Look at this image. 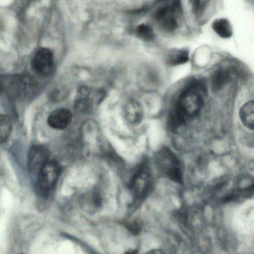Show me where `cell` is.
Here are the masks:
<instances>
[{
  "mask_svg": "<svg viewBox=\"0 0 254 254\" xmlns=\"http://www.w3.org/2000/svg\"><path fill=\"white\" fill-rule=\"evenodd\" d=\"M191 3L192 11L196 16H200L204 11L208 1L204 0H194L190 1Z\"/></svg>",
  "mask_w": 254,
  "mask_h": 254,
  "instance_id": "obj_20",
  "label": "cell"
},
{
  "mask_svg": "<svg viewBox=\"0 0 254 254\" xmlns=\"http://www.w3.org/2000/svg\"><path fill=\"white\" fill-rule=\"evenodd\" d=\"M189 60V51L186 48H172L167 52L165 57L166 64L170 66L181 65Z\"/></svg>",
  "mask_w": 254,
  "mask_h": 254,
  "instance_id": "obj_11",
  "label": "cell"
},
{
  "mask_svg": "<svg viewBox=\"0 0 254 254\" xmlns=\"http://www.w3.org/2000/svg\"><path fill=\"white\" fill-rule=\"evenodd\" d=\"M168 125L173 131H176L186 123V117L176 106L170 111L168 117Z\"/></svg>",
  "mask_w": 254,
  "mask_h": 254,
  "instance_id": "obj_17",
  "label": "cell"
},
{
  "mask_svg": "<svg viewBox=\"0 0 254 254\" xmlns=\"http://www.w3.org/2000/svg\"><path fill=\"white\" fill-rule=\"evenodd\" d=\"M135 33L138 38L146 42L152 41L155 36L151 27L145 24L139 25L136 28Z\"/></svg>",
  "mask_w": 254,
  "mask_h": 254,
  "instance_id": "obj_19",
  "label": "cell"
},
{
  "mask_svg": "<svg viewBox=\"0 0 254 254\" xmlns=\"http://www.w3.org/2000/svg\"><path fill=\"white\" fill-rule=\"evenodd\" d=\"M207 91L206 84L202 79H191L180 94L176 106L186 117H195L203 107V95Z\"/></svg>",
  "mask_w": 254,
  "mask_h": 254,
  "instance_id": "obj_1",
  "label": "cell"
},
{
  "mask_svg": "<svg viewBox=\"0 0 254 254\" xmlns=\"http://www.w3.org/2000/svg\"><path fill=\"white\" fill-rule=\"evenodd\" d=\"M33 70L39 75L47 76L52 72L54 66L52 52L47 48L39 49L31 62Z\"/></svg>",
  "mask_w": 254,
  "mask_h": 254,
  "instance_id": "obj_7",
  "label": "cell"
},
{
  "mask_svg": "<svg viewBox=\"0 0 254 254\" xmlns=\"http://www.w3.org/2000/svg\"><path fill=\"white\" fill-rule=\"evenodd\" d=\"M240 118L243 124L250 129H254V101H249L241 108L239 112Z\"/></svg>",
  "mask_w": 254,
  "mask_h": 254,
  "instance_id": "obj_15",
  "label": "cell"
},
{
  "mask_svg": "<svg viewBox=\"0 0 254 254\" xmlns=\"http://www.w3.org/2000/svg\"><path fill=\"white\" fill-rule=\"evenodd\" d=\"M231 79L230 72L225 69H218L212 74L211 78V88L212 91L218 92L228 83Z\"/></svg>",
  "mask_w": 254,
  "mask_h": 254,
  "instance_id": "obj_13",
  "label": "cell"
},
{
  "mask_svg": "<svg viewBox=\"0 0 254 254\" xmlns=\"http://www.w3.org/2000/svg\"><path fill=\"white\" fill-rule=\"evenodd\" d=\"M49 153L47 148L41 144H33L27 155V167L33 175L37 176L43 165L49 160Z\"/></svg>",
  "mask_w": 254,
  "mask_h": 254,
  "instance_id": "obj_8",
  "label": "cell"
},
{
  "mask_svg": "<svg viewBox=\"0 0 254 254\" xmlns=\"http://www.w3.org/2000/svg\"><path fill=\"white\" fill-rule=\"evenodd\" d=\"M152 185V176L146 163H141L133 174L129 184L131 192L137 200L144 198L149 192Z\"/></svg>",
  "mask_w": 254,
  "mask_h": 254,
  "instance_id": "obj_6",
  "label": "cell"
},
{
  "mask_svg": "<svg viewBox=\"0 0 254 254\" xmlns=\"http://www.w3.org/2000/svg\"><path fill=\"white\" fill-rule=\"evenodd\" d=\"M12 124L10 118L3 114H0V144L6 142L11 133Z\"/></svg>",
  "mask_w": 254,
  "mask_h": 254,
  "instance_id": "obj_18",
  "label": "cell"
},
{
  "mask_svg": "<svg viewBox=\"0 0 254 254\" xmlns=\"http://www.w3.org/2000/svg\"></svg>",
  "mask_w": 254,
  "mask_h": 254,
  "instance_id": "obj_26",
  "label": "cell"
},
{
  "mask_svg": "<svg viewBox=\"0 0 254 254\" xmlns=\"http://www.w3.org/2000/svg\"><path fill=\"white\" fill-rule=\"evenodd\" d=\"M37 89L35 78L27 74L0 75V91L14 98H25L32 95Z\"/></svg>",
  "mask_w": 254,
  "mask_h": 254,
  "instance_id": "obj_2",
  "label": "cell"
},
{
  "mask_svg": "<svg viewBox=\"0 0 254 254\" xmlns=\"http://www.w3.org/2000/svg\"><path fill=\"white\" fill-rule=\"evenodd\" d=\"M72 118V114L69 110L60 108L51 113L48 117L47 122L53 128L63 129L70 124Z\"/></svg>",
  "mask_w": 254,
  "mask_h": 254,
  "instance_id": "obj_9",
  "label": "cell"
},
{
  "mask_svg": "<svg viewBox=\"0 0 254 254\" xmlns=\"http://www.w3.org/2000/svg\"><path fill=\"white\" fill-rule=\"evenodd\" d=\"M3 27V21L2 19L0 16V30Z\"/></svg>",
  "mask_w": 254,
  "mask_h": 254,
  "instance_id": "obj_25",
  "label": "cell"
},
{
  "mask_svg": "<svg viewBox=\"0 0 254 254\" xmlns=\"http://www.w3.org/2000/svg\"><path fill=\"white\" fill-rule=\"evenodd\" d=\"M123 113L126 120L130 124L136 125L141 122L143 111L141 104L136 100L127 102L124 108Z\"/></svg>",
  "mask_w": 254,
  "mask_h": 254,
  "instance_id": "obj_10",
  "label": "cell"
},
{
  "mask_svg": "<svg viewBox=\"0 0 254 254\" xmlns=\"http://www.w3.org/2000/svg\"><path fill=\"white\" fill-rule=\"evenodd\" d=\"M102 200L100 194L95 191L87 193L82 199L83 208L90 212H94L99 209L102 205Z\"/></svg>",
  "mask_w": 254,
  "mask_h": 254,
  "instance_id": "obj_14",
  "label": "cell"
},
{
  "mask_svg": "<svg viewBox=\"0 0 254 254\" xmlns=\"http://www.w3.org/2000/svg\"><path fill=\"white\" fill-rule=\"evenodd\" d=\"M182 12L181 1L175 0L171 4H166L158 8L154 16L161 28L170 32H173L178 27V16Z\"/></svg>",
  "mask_w": 254,
  "mask_h": 254,
  "instance_id": "obj_5",
  "label": "cell"
},
{
  "mask_svg": "<svg viewBox=\"0 0 254 254\" xmlns=\"http://www.w3.org/2000/svg\"><path fill=\"white\" fill-rule=\"evenodd\" d=\"M156 165L159 171L171 181L178 184L183 183V175L179 160L169 148L163 147L157 153Z\"/></svg>",
  "mask_w": 254,
  "mask_h": 254,
  "instance_id": "obj_3",
  "label": "cell"
},
{
  "mask_svg": "<svg viewBox=\"0 0 254 254\" xmlns=\"http://www.w3.org/2000/svg\"><path fill=\"white\" fill-rule=\"evenodd\" d=\"M145 254H165V253L161 250L155 249L148 251Z\"/></svg>",
  "mask_w": 254,
  "mask_h": 254,
  "instance_id": "obj_23",
  "label": "cell"
},
{
  "mask_svg": "<svg viewBox=\"0 0 254 254\" xmlns=\"http://www.w3.org/2000/svg\"><path fill=\"white\" fill-rule=\"evenodd\" d=\"M125 226L133 235H136L139 234L141 231L142 222L139 219H135L126 222L125 223Z\"/></svg>",
  "mask_w": 254,
  "mask_h": 254,
  "instance_id": "obj_21",
  "label": "cell"
},
{
  "mask_svg": "<svg viewBox=\"0 0 254 254\" xmlns=\"http://www.w3.org/2000/svg\"><path fill=\"white\" fill-rule=\"evenodd\" d=\"M125 254H138V252L137 250L132 249L128 250Z\"/></svg>",
  "mask_w": 254,
  "mask_h": 254,
  "instance_id": "obj_24",
  "label": "cell"
},
{
  "mask_svg": "<svg viewBox=\"0 0 254 254\" xmlns=\"http://www.w3.org/2000/svg\"><path fill=\"white\" fill-rule=\"evenodd\" d=\"M91 91L87 87H82L78 92L75 107L79 111L88 112L94 106V100L90 96Z\"/></svg>",
  "mask_w": 254,
  "mask_h": 254,
  "instance_id": "obj_12",
  "label": "cell"
},
{
  "mask_svg": "<svg viewBox=\"0 0 254 254\" xmlns=\"http://www.w3.org/2000/svg\"><path fill=\"white\" fill-rule=\"evenodd\" d=\"M67 95L64 89H57L50 95V99L54 102H58L64 99Z\"/></svg>",
  "mask_w": 254,
  "mask_h": 254,
  "instance_id": "obj_22",
  "label": "cell"
},
{
  "mask_svg": "<svg viewBox=\"0 0 254 254\" xmlns=\"http://www.w3.org/2000/svg\"><path fill=\"white\" fill-rule=\"evenodd\" d=\"M212 27L214 32L222 38H229L233 34L231 24L226 18H221L215 20L212 23Z\"/></svg>",
  "mask_w": 254,
  "mask_h": 254,
  "instance_id": "obj_16",
  "label": "cell"
},
{
  "mask_svg": "<svg viewBox=\"0 0 254 254\" xmlns=\"http://www.w3.org/2000/svg\"><path fill=\"white\" fill-rule=\"evenodd\" d=\"M59 164L48 160L41 168L37 176V192L43 197H47L55 188L61 174Z\"/></svg>",
  "mask_w": 254,
  "mask_h": 254,
  "instance_id": "obj_4",
  "label": "cell"
}]
</instances>
